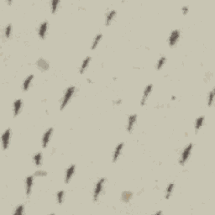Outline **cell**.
<instances>
[{"label":"cell","mask_w":215,"mask_h":215,"mask_svg":"<svg viewBox=\"0 0 215 215\" xmlns=\"http://www.w3.org/2000/svg\"><path fill=\"white\" fill-rule=\"evenodd\" d=\"M181 37V32L180 30H174L171 31V35L169 36V39H168V42H169V45L170 46L173 47L175 46L177 43L178 42V40L180 39Z\"/></svg>","instance_id":"obj_4"},{"label":"cell","mask_w":215,"mask_h":215,"mask_svg":"<svg viewBox=\"0 0 215 215\" xmlns=\"http://www.w3.org/2000/svg\"><path fill=\"white\" fill-rule=\"evenodd\" d=\"M60 3V1H56V0H52L50 2V11L52 14H55L58 9V5Z\"/></svg>","instance_id":"obj_24"},{"label":"cell","mask_w":215,"mask_h":215,"mask_svg":"<svg viewBox=\"0 0 215 215\" xmlns=\"http://www.w3.org/2000/svg\"><path fill=\"white\" fill-rule=\"evenodd\" d=\"M48 26H49V24L47 21H44L40 24L39 27V30H38V35L40 39H45L46 36L47 30H48Z\"/></svg>","instance_id":"obj_9"},{"label":"cell","mask_w":215,"mask_h":215,"mask_svg":"<svg viewBox=\"0 0 215 215\" xmlns=\"http://www.w3.org/2000/svg\"><path fill=\"white\" fill-rule=\"evenodd\" d=\"M102 38H103V35L101 33L97 34V35L95 36V38L93 39V43H92V46H91V49H92V50H93L97 48L98 44L100 43V41L102 40Z\"/></svg>","instance_id":"obj_20"},{"label":"cell","mask_w":215,"mask_h":215,"mask_svg":"<svg viewBox=\"0 0 215 215\" xmlns=\"http://www.w3.org/2000/svg\"><path fill=\"white\" fill-rule=\"evenodd\" d=\"M11 33H12V24H9L8 25H6L5 29H4V37L6 39H9L11 36Z\"/></svg>","instance_id":"obj_27"},{"label":"cell","mask_w":215,"mask_h":215,"mask_svg":"<svg viewBox=\"0 0 215 215\" xmlns=\"http://www.w3.org/2000/svg\"><path fill=\"white\" fill-rule=\"evenodd\" d=\"M114 104H115V105H119V104H122V100H121V99H118V100L114 101Z\"/></svg>","instance_id":"obj_31"},{"label":"cell","mask_w":215,"mask_h":215,"mask_svg":"<svg viewBox=\"0 0 215 215\" xmlns=\"http://www.w3.org/2000/svg\"><path fill=\"white\" fill-rule=\"evenodd\" d=\"M34 176H35V177H46L47 176V171H43V170H38V171H36L35 172V175Z\"/></svg>","instance_id":"obj_29"},{"label":"cell","mask_w":215,"mask_h":215,"mask_svg":"<svg viewBox=\"0 0 215 215\" xmlns=\"http://www.w3.org/2000/svg\"><path fill=\"white\" fill-rule=\"evenodd\" d=\"M105 181H106L105 178H101V179H99V180L97 181L96 186H95V188H94L93 190V202H97V200H98V198L100 197L102 191L104 190Z\"/></svg>","instance_id":"obj_2"},{"label":"cell","mask_w":215,"mask_h":215,"mask_svg":"<svg viewBox=\"0 0 215 215\" xmlns=\"http://www.w3.org/2000/svg\"><path fill=\"white\" fill-rule=\"evenodd\" d=\"M181 12H182V13H183L184 15L188 14V12H189V8H188V6L182 7V8H181Z\"/></svg>","instance_id":"obj_30"},{"label":"cell","mask_w":215,"mask_h":215,"mask_svg":"<svg viewBox=\"0 0 215 215\" xmlns=\"http://www.w3.org/2000/svg\"><path fill=\"white\" fill-rule=\"evenodd\" d=\"M64 197H65V192L62 190L58 191L56 193V200L58 204H61L64 201Z\"/></svg>","instance_id":"obj_25"},{"label":"cell","mask_w":215,"mask_h":215,"mask_svg":"<svg viewBox=\"0 0 215 215\" xmlns=\"http://www.w3.org/2000/svg\"><path fill=\"white\" fill-rule=\"evenodd\" d=\"M162 213H163V212L162 211H159L156 213V214H162Z\"/></svg>","instance_id":"obj_32"},{"label":"cell","mask_w":215,"mask_h":215,"mask_svg":"<svg viewBox=\"0 0 215 215\" xmlns=\"http://www.w3.org/2000/svg\"><path fill=\"white\" fill-rule=\"evenodd\" d=\"M24 205L20 204L19 206H17V208H15V211L13 212V214H17V215H21L24 213Z\"/></svg>","instance_id":"obj_28"},{"label":"cell","mask_w":215,"mask_h":215,"mask_svg":"<svg viewBox=\"0 0 215 215\" xmlns=\"http://www.w3.org/2000/svg\"><path fill=\"white\" fill-rule=\"evenodd\" d=\"M22 104H23L22 100L20 99V98H19V99H16V100L14 101V103H13V115H14L15 117L18 116L19 114L20 113L21 108H22Z\"/></svg>","instance_id":"obj_14"},{"label":"cell","mask_w":215,"mask_h":215,"mask_svg":"<svg viewBox=\"0 0 215 215\" xmlns=\"http://www.w3.org/2000/svg\"><path fill=\"white\" fill-rule=\"evenodd\" d=\"M166 62V58L165 56H161L158 59L157 62H156V69L157 70H161L163 67L165 66V64Z\"/></svg>","instance_id":"obj_23"},{"label":"cell","mask_w":215,"mask_h":215,"mask_svg":"<svg viewBox=\"0 0 215 215\" xmlns=\"http://www.w3.org/2000/svg\"><path fill=\"white\" fill-rule=\"evenodd\" d=\"M213 98H214V90L213 89L211 92L208 93V107H212L213 104Z\"/></svg>","instance_id":"obj_26"},{"label":"cell","mask_w":215,"mask_h":215,"mask_svg":"<svg viewBox=\"0 0 215 215\" xmlns=\"http://www.w3.org/2000/svg\"><path fill=\"white\" fill-rule=\"evenodd\" d=\"M124 149V143H119L118 144L116 148L114 149V153H113V162H116L118 160V158L120 157L122 151Z\"/></svg>","instance_id":"obj_11"},{"label":"cell","mask_w":215,"mask_h":215,"mask_svg":"<svg viewBox=\"0 0 215 215\" xmlns=\"http://www.w3.org/2000/svg\"><path fill=\"white\" fill-rule=\"evenodd\" d=\"M152 90H153V85H152V84H149V85H147V86L145 87L144 93H143V96H142V98H141V106H144V105H145Z\"/></svg>","instance_id":"obj_6"},{"label":"cell","mask_w":215,"mask_h":215,"mask_svg":"<svg viewBox=\"0 0 215 215\" xmlns=\"http://www.w3.org/2000/svg\"><path fill=\"white\" fill-rule=\"evenodd\" d=\"M171 99H172V100H174V99H176V97H174V96H172V97H171Z\"/></svg>","instance_id":"obj_33"},{"label":"cell","mask_w":215,"mask_h":215,"mask_svg":"<svg viewBox=\"0 0 215 215\" xmlns=\"http://www.w3.org/2000/svg\"><path fill=\"white\" fill-rule=\"evenodd\" d=\"M36 66L37 67H38L40 71H47L49 69V67H50V66H49V63H48L45 59H43V58L38 59V60H37L36 62Z\"/></svg>","instance_id":"obj_13"},{"label":"cell","mask_w":215,"mask_h":215,"mask_svg":"<svg viewBox=\"0 0 215 215\" xmlns=\"http://www.w3.org/2000/svg\"><path fill=\"white\" fill-rule=\"evenodd\" d=\"M52 133H53V129L52 128H50L48 129L43 134V137H42V146L43 148H46L49 144V142L50 140V138H51V135H52Z\"/></svg>","instance_id":"obj_8"},{"label":"cell","mask_w":215,"mask_h":215,"mask_svg":"<svg viewBox=\"0 0 215 215\" xmlns=\"http://www.w3.org/2000/svg\"><path fill=\"white\" fill-rule=\"evenodd\" d=\"M136 121H137V115L135 114H131V115H129V117L128 118L126 130H127L129 133H131L132 130L134 129V125L136 124Z\"/></svg>","instance_id":"obj_7"},{"label":"cell","mask_w":215,"mask_h":215,"mask_svg":"<svg viewBox=\"0 0 215 215\" xmlns=\"http://www.w3.org/2000/svg\"><path fill=\"white\" fill-rule=\"evenodd\" d=\"M75 91H76V87L74 86H70V87L67 88L65 93H64V96L62 97V100H61V103H60V110H63L65 108L67 107V104H69V102L71 99V97L75 93Z\"/></svg>","instance_id":"obj_1"},{"label":"cell","mask_w":215,"mask_h":215,"mask_svg":"<svg viewBox=\"0 0 215 215\" xmlns=\"http://www.w3.org/2000/svg\"><path fill=\"white\" fill-rule=\"evenodd\" d=\"M34 185V176H30L25 179V193L27 196H30L31 191H32V188Z\"/></svg>","instance_id":"obj_12"},{"label":"cell","mask_w":215,"mask_h":215,"mask_svg":"<svg viewBox=\"0 0 215 215\" xmlns=\"http://www.w3.org/2000/svg\"><path fill=\"white\" fill-rule=\"evenodd\" d=\"M174 188L175 184L173 182H171V183L168 185L167 188L166 189V192H165V198H166V199H169V198H171V195H172V192L174 191Z\"/></svg>","instance_id":"obj_19"},{"label":"cell","mask_w":215,"mask_h":215,"mask_svg":"<svg viewBox=\"0 0 215 215\" xmlns=\"http://www.w3.org/2000/svg\"><path fill=\"white\" fill-rule=\"evenodd\" d=\"M203 123H204V116H200L196 119V121H195V130H196V132H198L201 129L202 126L203 125Z\"/></svg>","instance_id":"obj_21"},{"label":"cell","mask_w":215,"mask_h":215,"mask_svg":"<svg viewBox=\"0 0 215 215\" xmlns=\"http://www.w3.org/2000/svg\"><path fill=\"white\" fill-rule=\"evenodd\" d=\"M75 170H76V166L75 165H71L69 167L67 168V171H66V176H65V183H69L70 181L71 180V178L73 177L74 173H75Z\"/></svg>","instance_id":"obj_10"},{"label":"cell","mask_w":215,"mask_h":215,"mask_svg":"<svg viewBox=\"0 0 215 215\" xmlns=\"http://www.w3.org/2000/svg\"><path fill=\"white\" fill-rule=\"evenodd\" d=\"M91 62V57L90 56H87L83 60H82V63L81 65L80 70H79V72L81 74H83L85 72V71L87 70V67L89 66V64Z\"/></svg>","instance_id":"obj_17"},{"label":"cell","mask_w":215,"mask_h":215,"mask_svg":"<svg viewBox=\"0 0 215 215\" xmlns=\"http://www.w3.org/2000/svg\"><path fill=\"white\" fill-rule=\"evenodd\" d=\"M133 196H134L133 192H131L129 191H124L122 192L121 199L124 203H128V202H129L131 201V199L133 198Z\"/></svg>","instance_id":"obj_16"},{"label":"cell","mask_w":215,"mask_h":215,"mask_svg":"<svg viewBox=\"0 0 215 215\" xmlns=\"http://www.w3.org/2000/svg\"><path fill=\"white\" fill-rule=\"evenodd\" d=\"M10 137H11V130L9 128V129H5V131L2 134V145H3V149L4 151L9 148Z\"/></svg>","instance_id":"obj_5"},{"label":"cell","mask_w":215,"mask_h":215,"mask_svg":"<svg viewBox=\"0 0 215 215\" xmlns=\"http://www.w3.org/2000/svg\"><path fill=\"white\" fill-rule=\"evenodd\" d=\"M193 149V144H188L186 147L184 148V150L182 151L181 154V157H180V164L181 166H184L187 161H188V159L190 157V155L191 154V151Z\"/></svg>","instance_id":"obj_3"},{"label":"cell","mask_w":215,"mask_h":215,"mask_svg":"<svg viewBox=\"0 0 215 215\" xmlns=\"http://www.w3.org/2000/svg\"><path fill=\"white\" fill-rule=\"evenodd\" d=\"M33 161L36 166H40L41 163H42V153L38 152L36 154H35V155L33 156Z\"/></svg>","instance_id":"obj_22"},{"label":"cell","mask_w":215,"mask_h":215,"mask_svg":"<svg viewBox=\"0 0 215 215\" xmlns=\"http://www.w3.org/2000/svg\"><path fill=\"white\" fill-rule=\"evenodd\" d=\"M33 80H34L33 75H30V76H28V77L24 79V82H23V90L24 91V92H26V91L29 90V88H30V84H31V82H32V81Z\"/></svg>","instance_id":"obj_18"},{"label":"cell","mask_w":215,"mask_h":215,"mask_svg":"<svg viewBox=\"0 0 215 215\" xmlns=\"http://www.w3.org/2000/svg\"><path fill=\"white\" fill-rule=\"evenodd\" d=\"M116 14H117V12H116V10L114 9L110 10L109 12H108L107 15H106V19H105V25L106 26L109 25L112 23V21L114 20Z\"/></svg>","instance_id":"obj_15"}]
</instances>
